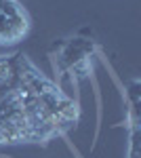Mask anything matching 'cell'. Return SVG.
Segmentation results:
<instances>
[{"instance_id": "cell-1", "label": "cell", "mask_w": 141, "mask_h": 158, "mask_svg": "<svg viewBox=\"0 0 141 158\" xmlns=\"http://www.w3.org/2000/svg\"><path fill=\"white\" fill-rule=\"evenodd\" d=\"M137 143H139V129H137V122H135V124H133V133H131V152H129V158H139Z\"/></svg>"}]
</instances>
